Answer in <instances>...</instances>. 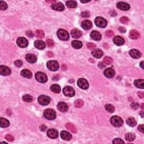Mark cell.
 I'll list each match as a JSON object with an SVG mask.
<instances>
[{
    "mask_svg": "<svg viewBox=\"0 0 144 144\" xmlns=\"http://www.w3.org/2000/svg\"><path fill=\"white\" fill-rule=\"evenodd\" d=\"M110 123L115 127H120L123 124V120L118 116H113L110 119Z\"/></svg>",
    "mask_w": 144,
    "mask_h": 144,
    "instance_id": "obj_1",
    "label": "cell"
},
{
    "mask_svg": "<svg viewBox=\"0 0 144 144\" xmlns=\"http://www.w3.org/2000/svg\"><path fill=\"white\" fill-rule=\"evenodd\" d=\"M45 117L49 120H53L55 119L56 116V113L53 109H48L45 110L43 113Z\"/></svg>",
    "mask_w": 144,
    "mask_h": 144,
    "instance_id": "obj_2",
    "label": "cell"
},
{
    "mask_svg": "<svg viewBox=\"0 0 144 144\" xmlns=\"http://www.w3.org/2000/svg\"><path fill=\"white\" fill-rule=\"evenodd\" d=\"M58 38L62 41H67L69 38V35L67 31L65 30L60 29L57 32Z\"/></svg>",
    "mask_w": 144,
    "mask_h": 144,
    "instance_id": "obj_3",
    "label": "cell"
},
{
    "mask_svg": "<svg viewBox=\"0 0 144 144\" xmlns=\"http://www.w3.org/2000/svg\"><path fill=\"white\" fill-rule=\"evenodd\" d=\"M47 67L50 70L56 71L59 69V65L57 61L55 60H50L47 63Z\"/></svg>",
    "mask_w": 144,
    "mask_h": 144,
    "instance_id": "obj_4",
    "label": "cell"
},
{
    "mask_svg": "<svg viewBox=\"0 0 144 144\" xmlns=\"http://www.w3.org/2000/svg\"><path fill=\"white\" fill-rule=\"evenodd\" d=\"M35 79L37 81L40 83H46L47 81V77L46 75L42 72H38L35 74Z\"/></svg>",
    "mask_w": 144,
    "mask_h": 144,
    "instance_id": "obj_5",
    "label": "cell"
},
{
    "mask_svg": "<svg viewBox=\"0 0 144 144\" xmlns=\"http://www.w3.org/2000/svg\"><path fill=\"white\" fill-rule=\"evenodd\" d=\"M95 23L100 28H105L107 26V21L102 17H97L95 19Z\"/></svg>",
    "mask_w": 144,
    "mask_h": 144,
    "instance_id": "obj_6",
    "label": "cell"
},
{
    "mask_svg": "<svg viewBox=\"0 0 144 144\" xmlns=\"http://www.w3.org/2000/svg\"><path fill=\"white\" fill-rule=\"evenodd\" d=\"M50 98L45 95L39 96L38 98V103L42 105H47L50 103Z\"/></svg>",
    "mask_w": 144,
    "mask_h": 144,
    "instance_id": "obj_7",
    "label": "cell"
},
{
    "mask_svg": "<svg viewBox=\"0 0 144 144\" xmlns=\"http://www.w3.org/2000/svg\"><path fill=\"white\" fill-rule=\"evenodd\" d=\"M63 93L66 96L73 97L75 95V91L72 87L66 86L63 88Z\"/></svg>",
    "mask_w": 144,
    "mask_h": 144,
    "instance_id": "obj_8",
    "label": "cell"
},
{
    "mask_svg": "<svg viewBox=\"0 0 144 144\" xmlns=\"http://www.w3.org/2000/svg\"><path fill=\"white\" fill-rule=\"evenodd\" d=\"M78 87L83 89H86L88 88L89 85L87 80L83 78H80L78 80L77 82Z\"/></svg>",
    "mask_w": 144,
    "mask_h": 144,
    "instance_id": "obj_9",
    "label": "cell"
},
{
    "mask_svg": "<svg viewBox=\"0 0 144 144\" xmlns=\"http://www.w3.org/2000/svg\"><path fill=\"white\" fill-rule=\"evenodd\" d=\"M11 73V71L10 70L9 68H8L7 66L5 65H1L0 66V74L2 76H9Z\"/></svg>",
    "mask_w": 144,
    "mask_h": 144,
    "instance_id": "obj_10",
    "label": "cell"
},
{
    "mask_svg": "<svg viewBox=\"0 0 144 144\" xmlns=\"http://www.w3.org/2000/svg\"><path fill=\"white\" fill-rule=\"evenodd\" d=\"M47 136L50 139H56L59 136V133L55 129H50L47 131Z\"/></svg>",
    "mask_w": 144,
    "mask_h": 144,
    "instance_id": "obj_11",
    "label": "cell"
},
{
    "mask_svg": "<svg viewBox=\"0 0 144 144\" xmlns=\"http://www.w3.org/2000/svg\"><path fill=\"white\" fill-rule=\"evenodd\" d=\"M17 44L20 47L24 48L28 45V42L27 39L24 37H19L17 39Z\"/></svg>",
    "mask_w": 144,
    "mask_h": 144,
    "instance_id": "obj_12",
    "label": "cell"
},
{
    "mask_svg": "<svg viewBox=\"0 0 144 144\" xmlns=\"http://www.w3.org/2000/svg\"><path fill=\"white\" fill-rule=\"evenodd\" d=\"M116 6L119 9L123 10V11H127L130 9V6L129 4L123 2H119L116 4Z\"/></svg>",
    "mask_w": 144,
    "mask_h": 144,
    "instance_id": "obj_13",
    "label": "cell"
},
{
    "mask_svg": "<svg viewBox=\"0 0 144 144\" xmlns=\"http://www.w3.org/2000/svg\"><path fill=\"white\" fill-rule=\"evenodd\" d=\"M104 74L106 77L109 78H111L114 77L115 74V72L113 69L108 68L104 70Z\"/></svg>",
    "mask_w": 144,
    "mask_h": 144,
    "instance_id": "obj_14",
    "label": "cell"
},
{
    "mask_svg": "<svg viewBox=\"0 0 144 144\" xmlns=\"http://www.w3.org/2000/svg\"><path fill=\"white\" fill-rule=\"evenodd\" d=\"M51 9L56 11H62L64 10V6L61 2L55 3L51 5Z\"/></svg>",
    "mask_w": 144,
    "mask_h": 144,
    "instance_id": "obj_15",
    "label": "cell"
},
{
    "mask_svg": "<svg viewBox=\"0 0 144 144\" xmlns=\"http://www.w3.org/2000/svg\"><path fill=\"white\" fill-rule=\"evenodd\" d=\"M129 55L133 59H139L141 56V52L136 49H132L129 51Z\"/></svg>",
    "mask_w": 144,
    "mask_h": 144,
    "instance_id": "obj_16",
    "label": "cell"
},
{
    "mask_svg": "<svg viewBox=\"0 0 144 144\" xmlns=\"http://www.w3.org/2000/svg\"><path fill=\"white\" fill-rule=\"evenodd\" d=\"M57 107L58 110L61 112L64 113L68 110V106L67 105V104L65 103H64V102H60V103H58Z\"/></svg>",
    "mask_w": 144,
    "mask_h": 144,
    "instance_id": "obj_17",
    "label": "cell"
},
{
    "mask_svg": "<svg viewBox=\"0 0 144 144\" xmlns=\"http://www.w3.org/2000/svg\"><path fill=\"white\" fill-rule=\"evenodd\" d=\"M81 27H82V28L85 30H89L92 27V24L91 21L88 20H86L82 22L81 23Z\"/></svg>",
    "mask_w": 144,
    "mask_h": 144,
    "instance_id": "obj_18",
    "label": "cell"
},
{
    "mask_svg": "<svg viewBox=\"0 0 144 144\" xmlns=\"http://www.w3.org/2000/svg\"><path fill=\"white\" fill-rule=\"evenodd\" d=\"M60 136L61 138L65 141H70L72 139V136L71 135L70 133H69L67 131H63L60 133Z\"/></svg>",
    "mask_w": 144,
    "mask_h": 144,
    "instance_id": "obj_19",
    "label": "cell"
},
{
    "mask_svg": "<svg viewBox=\"0 0 144 144\" xmlns=\"http://www.w3.org/2000/svg\"><path fill=\"white\" fill-rule=\"evenodd\" d=\"M113 42L116 45L122 46L124 44V39L122 37L119 36V35H117V36H115L113 38Z\"/></svg>",
    "mask_w": 144,
    "mask_h": 144,
    "instance_id": "obj_20",
    "label": "cell"
},
{
    "mask_svg": "<svg viewBox=\"0 0 144 144\" xmlns=\"http://www.w3.org/2000/svg\"><path fill=\"white\" fill-rule=\"evenodd\" d=\"M92 55L96 58H101L102 56H103V52L101 50L97 49H94L92 51Z\"/></svg>",
    "mask_w": 144,
    "mask_h": 144,
    "instance_id": "obj_21",
    "label": "cell"
},
{
    "mask_svg": "<svg viewBox=\"0 0 144 144\" xmlns=\"http://www.w3.org/2000/svg\"><path fill=\"white\" fill-rule=\"evenodd\" d=\"M34 46L38 50H43L46 47L45 43L43 41L36 40L34 42Z\"/></svg>",
    "mask_w": 144,
    "mask_h": 144,
    "instance_id": "obj_22",
    "label": "cell"
},
{
    "mask_svg": "<svg viewBox=\"0 0 144 144\" xmlns=\"http://www.w3.org/2000/svg\"><path fill=\"white\" fill-rule=\"evenodd\" d=\"M91 37L95 41H100L101 39V34L97 31H92L91 33Z\"/></svg>",
    "mask_w": 144,
    "mask_h": 144,
    "instance_id": "obj_23",
    "label": "cell"
},
{
    "mask_svg": "<svg viewBox=\"0 0 144 144\" xmlns=\"http://www.w3.org/2000/svg\"><path fill=\"white\" fill-rule=\"evenodd\" d=\"M140 34L138 31L135 29L131 30L129 32V37L132 39H136L140 38Z\"/></svg>",
    "mask_w": 144,
    "mask_h": 144,
    "instance_id": "obj_24",
    "label": "cell"
},
{
    "mask_svg": "<svg viewBox=\"0 0 144 144\" xmlns=\"http://www.w3.org/2000/svg\"><path fill=\"white\" fill-rule=\"evenodd\" d=\"M26 59L27 61L31 64L34 63L37 61V57L33 54H27L26 56Z\"/></svg>",
    "mask_w": 144,
    "mask_h": 144,
    "instance_id": "obj_25",
    "label": "cell"
},
{
    "mask_svg": "<svg viewBox=\"0 0 144 144\" xmlns=\"http://www.w3.org/2000/svg\"><path fill=\"white\" fill-rule=\"evenodd\" d=\"M71 34L74 38H78L82 35V32L78 29H74L71 31Z\"/></svg>",
    "mask_w": 144,
    "mask_h": 144,
    "instance_id": "obj_26",
    "label": "cell"
},
{
    "mask_svg": "<svg viewBox=\"0 0 144 144\" xmlns=\"http://www.w3.org/2000/svg\"><path fill=\"white\" fill-rule=\"evenodd\" d=\"M21 74L24 78H31L32 77V73L28 69H23L21 72Z\"/></svg>",
    "mask_w": 144,
    "mask_h": 144,
    "instance_id": "obj_27",
    "label": "cell"
},
{
    "mask_svg": "<svg viewBox=\"0 0 144 144\" xmlns=\"http://www.w3.org/2000/svg\"><path fill=\"white\" fill-rule=\"evenodd\" d=\"M0 125H1L2 128H6V127L9 126L10 122L6 119L1 118H0Z\"/></svg>",
    "mask_w": 144,
    "mask_h": 144,
    "instance_id": "obj_28",
    "label": "cell"
},
{
    "mask_svg": "<svg viewBox=\"0 0 144 144\" xmlns=\"http://www.w3.org/2000/svg\"><path fill=\"white\" fill-rule=\"evenodd\" d=\"M65 126L66 128L72 133H76L77 132V128L74 124L70 123H68L66 124Z\"/></svg>",
    "mask_w": 144,
    "mask_h": 144,
    "instance_id": "obj_29",
    "label": "cell"
},
{
    "mask_svg": "<svg viewBox=\"0 0 144 144\" xmlns=\"http://www.w3.org/2000/svg\"><path fill=\"white\" fill-rule=\"evenodd\" d=\"M50 89L52 92L55 93H59L60 92V91H61V88H60V87L58 85L54 84L53 85L50 87Z\"/></svg>",
    "mask_w": 144,
    "mask_h": 144,
    "instance_id": "obj_30",
    "label": "cell"
},
{
    "mask_svg": "<svg viewBox=\"0 0 144 144\" xmlns=\"http://www.w3.org/2000/svg\"><path fill=\"white\" fill-rule=\"evenodd\" d=\"M134 85L136 87L139 88H144V80H137L135 81Z\"/></svg>",
    "mask_w": 144,
    "mask_h": 144,
    "instance_id": "obj_31",
    "label": "cell"
},
{
    "mask_svg": "<svg viewBox=\"0 0 144 144\" xmlns=\"http://www.w3.org/2000/svg\"><path fill=\"white\" fill-rule=\"evenodd\" d=\"M72 45L74 49H80L82 47V43L81 41H73L72 42Z\"/></svg>",
    "mask_w": 144,
    "mask_h": 144,
    "instance_id": "obj_32",
    "label": "cell"
},
{
    "mask_svg": "<svg viewBox=\"0 0 144 144\" xmlns=\"http://www.w3.org/2000/svg\"><path fill=\"white\" fill-rule=\"evenodd\" d=\"M135 135L133 133H127L125 136V139L128 141H133L135 140Z\"/></svg>",
    "mask_w": 144,
    "mask_h": 144,
    "instance_id": "obj_33",
    "label": "cell"
},
{
    "mask_svg": "<svg viewBox=\"0 0 144 144\" xmlns=\"http://www.w3.org/2000/svg\"><path fill=\"white\" fill-rule=\"evenodd\" d=\"M127 124L130 127H135L136 125V122L134 118L132 117H129L126 120Z\"/></svg>",
    "mask_w": 144,
    "mask_h": 144,
    "instance_id": "obj_34",
    "label": "cell"
},
{
    "mask_svg": "<svg viewBox=\"0 0 144 144\" xmlns=\"http://www.w3.org/2000/svg\"><path fill=\"white\" fill-rule=\"evenodd\" d=\"M35 36L38 38H43L45 36L44 32L41 29L37 30L35 32Z\"/></svg>",
    "mask_w": 144,
    "mask_h": 144,
    "instance_id": "obj_35",
    "label": "cell"
},
{
    "mask_svg": "<svg viewBox=\"0 0 144 144\" xmlns=\"http://www.w3.org/2000/svg\"><path fill=\"white\" fill-rule=\"evenodd\" d=\"M66 5L69 8H75L77 6V3L74 1H68L66 2Z\"/></svg>",
    "mask_w": 144,
    "mask_h": 144,
    "instance_id": "obj_36",
    "label": "cell"
},
{
    "mask_svg": "<svg viewBox=\"0 0 144 144\" xmlns=\"http://www.w3.org/2000/svg\"><path fill=\"white\" fill-rule=\"evenodd\" d=\"M23 100L24 101L27 102V103H30V102H32L33 100V98L29 95H25L22 97Z\"/></svg>",
    "mask_w": 144,
    "mask_h": 144,
    "instance_id": "obj_37",
    "label": "cell"
},
{
    "mask_svg": "<svg viewBox=\"0 0 144 144\" xmlns=\"http://www.w3.org/2000/svg\"><path fill=\"white\" fill-rule=\"evenodd\" d=\"M105 108L106 111L110 113H112L115 111L114 106L111 105V104H106Z\"/></svg>",
    "mask_w": 144,
    "mask_h": 144,
    "instance_id": "obj_38",
    "label": "cell"
},
{
    "mask_svg": "<svg viewBox=\"0 0 144 144\" xmlns=\"http://www.w3.org/2000/svg\"><path fill=\"white\" fill-rule=\"evenodd\" d=\"M113 59L110 56H105L103 59V62L104 64H105L106 65H110L112 63Z\"/></svg>",
    "mask_w": 144,
    "mask_h": 144,
    "instance_id": "obj_39",
    "label": "cell"
},
{
    "mask_svg": "<svg viewBox=\"0 0 144 144\" xmlns=\"http://www.w3.org/2000/svg\"><path fill=\"white\" fill-rule=\"evenodd\" d=\"M83 104H84V103H83V100L81 99L77 100L74 102V106L78 108H81V107H82Z\"/></svg>",
    "mask_w": 144,
    "mask_h": 144,
    "instance_id": "obj_40",
    "label": "cell"
},
{
    "mask_svg": "<svg viewBox=\"0 0 144 144\" xmlns=\"http://www.w3.org/2000/svg\"><path fill=\"white\" fill-rule=\"evenodd\" d=\"M7 5L6 2L2 1H0V9L1 10H5L7 9Z\"/></svg>",
    "mask_w": 144,
    "mask_h": 144,
    "instance_id": "obj_41",
    "label": "cell"
},
{
    "mask_svg": "<svg viewBox=\"0 0 144 144\" xmlns=\"http://www.w3.org/2000/svg\"><path fill=\"white\" fill-rule=\"evenodd\" d=\"M46 44L48 47H53L54 46V45H55V42H54V41L53 39H49L46 41Z\"/></svg>",
    "mask_w": 144,
    "mask_h": 144,
    "instance_id": "obj_42",
    "label": "cell"
},
{
    "mask_svg": "<svg viewBox=\"0 0 144 144\" xmlns=\"http://www.w3.org/2000/svg\"><path fill=\"white\" fill-rule=\"evenodd\" d=\"M120 22L122 23L126 24L129 22V19H128V18L126 17V16H123V17L120 18Z\"/></svg>",
    "mask_w": 144,
    "mask_h": 144,
    "instance_id": "obj_43",
    "label": "cell"
},
{
    "mask_svg": "<svg viewBox=\"0 0 144 144\" xmlns=\"http://www.w3.org/2000/svg\"><path fill=\"white\" fill-rule=\"evenodd\" d=\"M87 47L89 50H94L96 47V46L93 43H88L87 44Z\"/></svg>",
    "mask_w": 144,
    "mask_h": 144,
    "instance_id": "obj_44",
    "label": "cell"
},
{
    "mask_svg": "<svg viewBox=\"0 0 144 144\" xmlns=\"http://www.w3.org/2000/svg\"><path fill=\"white\" fill-rule=\"evenodd\" d=\"M5 139H6V140H7L8 141H9V142H12L14 140V137L12 136V135H10V134L6 135V136H5Z\"/></svg>",
    "mask_w": 144,
    "mask_h": 144,
    "instance_id": "obj_45",
    "label": "cell"
},
{
    "mask_svg": "<svg viewBox=\"0 0 144 144\" xmlns=\"http://www.w3.org/2000/svg\"><path fill=\"white\" fill-rule=\"evenodd\" d=\"M114 34V33L113 32V31L111 30H107V31H106V32H105L106 36L108 37H112V36H113Z\"/></svg>",
    "mask_w": 144,
    "mask_h": 144,
    "instance_id": "obj_46",
    "label": "cell"
},
{
    "mask_svg": "<svg viewBox=\"0 0 144 144\" xmlns=\"http://www.w3.org/2000/svg\"><path fill=\"white\" fill-rule=\"evenodd\" d=\"M14 64H15V65L16 66H17V67H20V66H22L23 65V61L22 60H16V61L14 62Z\"/></svg>",
    "mask_w": 144,
    "mask_h": 144,
    "instance_id": "obj_47",
    "label": "cell"
},
{
    "mask_svg": "<svg viewBox=\"0 0 144 144\" xmlns=\"http://www.w3.org/2000/svg\"><path fill=\"white\" fill-rule=\"evenodd\" d=\"M113 144H122L124 143V142L122 140L120 139H115L113 141Z\"/></svg>",
    "mask_w": 144,
    "mask_h": 144,
    "instance_id": "obj_48",
    "label": "cell"
},
{
    "mask_svg": "<svg viewBox=\"0 0 144 144\" xmlns=\"http://www.w3.org/2000/svg\"><path fill=\"white\" fill-rule=\"evenodd\" d=\"M131 107L133 109H137L139 108V104L137 103H133L131 104Z\"/></svg>",
    "mask_w": 144,
    "mask_h": 144,
    "instance_id": "obj_49",
    "label": "cell"
},
{
    "mask_svg": "<svg viewBox=\"0 0 144 144\" xmlns=\"http://www.w3.org/2000/svg\"><path fill=\"white\" fill-rule=\"evenodd\" d=\"M81 15H82V16L83 18H88L89 16V14L88 11H84L82 12Z\"/></svg>",
    "mask_w": 144,
    "mask_h": 144,
    "instance_id": "obj_50",
    "label": "cell"
},
{
    "mask_svg": "<svg viewBox=\"0 0 144 144\" xmlns=\"http://www.w3.org/2000/svg\"><path fill=\"white\" fill-rule=\"evenodd\" d=\"M26 34L27 35H28V36L29 37H30V38H31V37H33V32H32V31H30V30L27 31Z\"/></svg>",
    "mask_w": 144,
    "mask_h": 144,
    "instance_id": "obj_51",
    "label": "cell"
},
{
    "mask_svg": "<svg viewBox=\"0 0 144 144\" xmlns=\"http://www.w3.org/2000/svg\"><path fill=\"white\" fill-rule=\"evenodd\" d=\"M138 129L142 133H144V124H141L138 127Z\"/></svg>",
    "mask_w": 144,
    "mask_h": 144,
    "instance_id": "obj_52",
    "label": "cell"
},
{
    "mask_svg": "<svg viewBox=\"0 0 144 144\" xmlns=\"http://www.w3.org/2000/svg\"><path fill=\"white\" fill-rule=\"evenodd\" d=\"M98 66H99V67L100 68L103 69V68H104L105 67L106 65L105 64H104V62H99V65H98Z\"/></svg>",
    "mask_w": 144,
    "mask_h": 144,
    "instance_id": "obj_53",
    "label": "cell"
},
{
    "mask_svg": "<svg viewBox=\"0 0 144 144\" xmlns=\"http://www.w3.org/2000/svg\"><path fill=\"white\" fill-rule=\"evenodd\" d=\"M119 32L121 33H125L126 32V28H124V27H120L119 28Z\"/></svg>",
    "mask_w": 144,
    "mask_h": 144,
    "instance_id": "obj_54",
    "label": "cell"
},
{
    "mask_svg": "<svg viewBox=\"0 0 144 144\" xmlns=\"http://www.w3.org/2000/svg\"><path fill=\"white\" fill-rule=\"evenodd\" d=\"M137 94H138V96L141 99H143L144 97V93L143 92H139Z\"/></svg>",
    "mask_w": 144,
    "mask_h": 144,
    "instance_id": "obj_55",
    "label": "cell"
},
{
    "mask_svg": "<svg viewBox=\"0 0 144 144\" xmlns=\"http://www.w3.org/2000/svg\"><path fill=\"white\" fill-rule=\"evenodd\" d=\"M40 129H41V131H45L47 129V127L45 126V125H42V126H41L40 127Z\"/></svg>",
    "mask_w": 144,
    "mask_h": 144,
    "instance_id": "obj_56",
    "label": "cell"
},
{
    "mask_svg": "<svg viewBox=\"0 0 144 144\" xmlns=\"http://www.w3.org/2000/svg\"><path fill=\"white\" fill-rule=\"evenodd\" d=\"M143 64H144V61H142V62H141V63H140V66H141L142 69H144V68Z\"/></svg>",
    "mask_w": 144,
    "mask_h": 144,
    "instance_id": "obj_57",
    "label": "cell"
},
{
    "mask_svg": "<svg viewBox=\"0 0 144 144\" xmlns=\"http://www.w3.org/2000/svg\"><path fill=\"white\" fill-rule=\"evenodd\" d=\"M143 114H144L143 112H141V113H140V114H141V117H142V118H143V117H144V115H143Z\"/></svg>",
    "mask_w": 144,
    "mask_h": 144,
    "instance_id": "obj_58",
    "label": "cell"
},
{
    "mask_svg": "<svg viewBox=\"0 0 144 144\" xmlns=\"http://www.w3.org/2000/svg\"><path fill=\"white\" fill-rule=\"evenodd\" d=\"M141 108H142V109H144V104L143 103L142 104V105H141Z\"/></svg>",
    "mask_w": 144,
    "mask_h": 144,
    "instance_id": "obj_59",
    "label": "cell"
}]
</instances>
